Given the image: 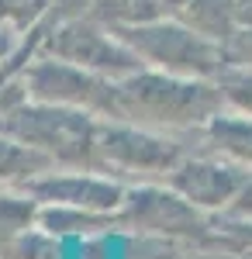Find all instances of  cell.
<instances>
[{
    "mask_svg": "<svg viewBox=\"0 0 252 259\" xmlns=\"http://www.w3.org/2000/svg\"><path fill=\"white\" fill-rule=\"evenodd\" d=\"M249 180H252L249 166L211 152L204 159H190L176 169V190L183 194V200H190L197 207L228 211Z\"/></svg>",
    "mask_w": 252,
    "mask_h": 259,
    "instance_id": "6da1fadb",
    "label": "cell"
},
{
    "mask_svg": "<svg viewBox=\"0 0 252 259\" xmlns=\"http://www.w3.org/2000/svg\"><path fill=\"white\" fill-rule=\"evenodd\" d=\"M200 132H204V142H207V152H218V156L235 159L252 169V118L249 114H238V111L225 107Z\"/></svg>",
    "mask_w": 252,
    "mask_h": 259,
    "instance_id": "7a4b0ae2",
    "label": "cell"
},
{
    "mask_svg": "<svg viewBox=\"0 0 252 259\" xmlns=\"http://www.w3.org/2000/svg\"><path fill=\"white\" fill-rule=\"evenodd\" d=\"M187 28H194L197 35L228 45V41L242 31V18H238V0H190L187 11L180 14Z\"/></svg>",
    "mask_w": 252,
    "mask_h": 259,
    "instance_id": "3957f363",
    "label": "cell"
},
{
    "mask_svg": "<svg viewBox=\"0 0 252 259\" xmlns=\"http://www.w3.org/2000/svg\"><path fill=\"white\" fill-rule=\"evenodd\" d=\"M218 87H221V97H225L228 111H238V114L252 118V69L249 66H225L221 76H218Z\"/></svg>",
    "mask_w": 252,
    "mask_h": 259,
    "instance_id": "277c9868",
    "label": "cell"
},
{
    "mask_svg": "<svg viewBox=\"0 0 252 259\" xmlns=\"http://www.w3.org/2000/svg\"><path fill=\"white\" fill-rule=\"evenodd\" d=\"M228 66H249L252 69V28H242L228 45H225Z\"/></svg>",
    "mask_w": 252,
    "mask_h": 259,
    "instance_id": "5b68a950",
    "label": "cell"
},
{
    "mask_svg": "<svg viewBox=\"0 0 252 259\" xmlns=\"http://www.w3.org/2000/svg\"><path fill=\"white\" fill-rule=\"evenodd\" d=\"M225 214H232V218H249L252 221V180L242 187V194L232 200V207H228Z\"/></svg>",
    "mask_w": 252,
    "mask_h": 259,
    "instance_id": "8992f818",
    "label": "cell"
},
{
    "mask_svg": "<svg viewBox=\"0 0 252 259\" xmlns=\"http://www.w3.org/2000/svg\"><path fill=\"white\" fill-rule=\"evenodd\" d=\"M238 18L242 28H252V0H238Z\"/></svg>",
    "mask_w": 252,
    "mask_h": 259,
    "instance_id": "52a82bcc",
    "label": "cell"
}]
</instances>
